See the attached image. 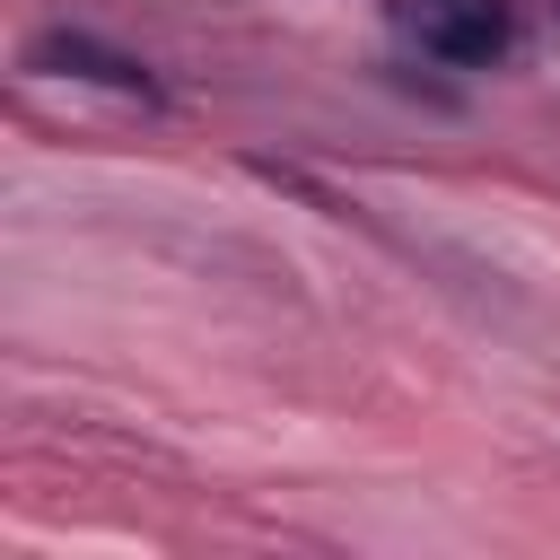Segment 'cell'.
I'll return each mask as SVG.
<instances>
[{
	"label": "cell",
	"instance_id": "6da1fadb",
	"mask_svg": "<svg viewBox=\"0 0 560 560\" xmlns=\"http://www.w3.org/2000/svg\"><path fill=\"white\" fill-rule=\"evenodd\" d=\"M394 18H402V35H411L420 52H438V61H455V70L499 61L508 35H516V9H508V0H402Z\"/></svg>",
	"mask_w": 560,
	"mask_h": 560
},
{
	"label": "cell",
	"instance_id": "7a4b0ae2",
	"mask_svg": "<svg viewBox=\"0 0 560 560\" xmlns=\"http://www.w3.org/2000/svg\"><path fill=\"white\" fill-rule=\"evenodd\" d=\"M35 70H79V79H96V88H122V96H158V79H149L131 52L96 44V35H44V44H35Z\"/></svg>",
	"mask_w": 560,
	"mask_h": 560
}]
</instances>
